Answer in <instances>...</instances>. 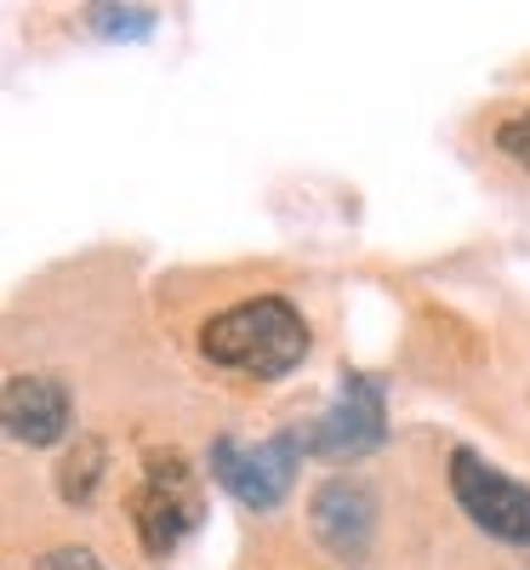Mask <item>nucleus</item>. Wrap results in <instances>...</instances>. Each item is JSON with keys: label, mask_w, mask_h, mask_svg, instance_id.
I'll list each match as a JSON object with an SVG mask.
<instances>
[{"label": "nucleus", "mask_w": 530, "mask_h": 570, "mask_svg": "<svg viewBox=\"0 0 530 570\" xmlns=\"http://www.w3.org/2000/svg\"><path fill=\"white\" fill-rule=\"evenodd\" d=\"M308 519H314V537L325 542V553L336 564H365L371 559V542H376V497L365 480H349L336 473L325 480L308 502Z\"/></svg>", "instance_id": "nucleus-6"}, {"label": "nucleus", "mask_w": 530, "mask_h": 570, "mask_svg": "<svg viewBox=\"0 0 530 570\" xmlns=\"http://www.w3.org/2000/svg\"><path fill=\"white\" fill-rule=\"evenodd\" d=\"M389 440V405H382V383L365 371H349L336 400L325 405V416L314 422L308 451L331 456V462H354L365 451H376Z\"/></svg>", "instance_id": "nucleus-5"}, {"label": "nucleus", "mask_w": 530, "mask_h": 570, "mask_svg": "<svg viewBox=\"0 0 530 570\" xmlns=\"http://www.w3.org/2000/svg\"><path fill=\"white\" fill-rule=\"evenodd\" d=\"M308 451V440L297 434V428H285V434L263 440V445H246V440H212V480L234 497V502H246L252 513H274L285 502V491H292L297 480V456Z\"/></svg>", "instance_id": "nucleus-2"}, {"label": "nucleus", "mask_w": 530, "mask_h": 570, "mask_svg": "<svg viewBox=\"0 0 530 570\" xmlns=\"http://www.w3.org/2000/svg\"><path fill=\"white\" fill-rule=\"evenodd\" d=\"M104 462H109L104 440H80L58 468V497L63 502H91V491H98V480H104Z\"/></svg>", "instance_id": "nucleus-8"}, {"label": "nucleus", "mask_w": 530, "mask_h": 570, "mask_svg": "<svg viewBox=\"0 0 530 570\" xmlns=\"http://www.w3.org/2000/svg\"><path fill=\"white\" fill-rule=\"evenodd\" d=\"M131 519L137 537L155 559H166L188 531L200 525V491H195V468H188L177 451H155L149 468H143V491L131 497Z\"/></svg>", "instance_id": "nucleus-4"}, {"label": "nucleus", "mask_w": 530, "mask_h": 570, "mask_svg": "<svg viewBox=\"0 0 530 570\" xmlns=\"http://www.w3.org/2000/svg\"><path fill=\"white\" fill-rule=\"evenodd\" d=\"M451 497L485 537L508 548H530V485H519L513 473H502L468 445L451 451Z\"/></svg>", "instance_id": "nucleus-3"}, {"label": "nucleus", "mask_w": 530, "mask_h": 570, "mask_svg": "<svg viewBox=\"0 0 530 570\" xmlns=\"http://www.w3.org/2000/svg\"><path fill=\"white\" fill-rule=\"evenodd\" d=\"M0 411H7V434H12L18 445H35V451L58 445L69 428H75V394H69L63 376H52V371H23V376H12Z\"/></svg>", "instance_id": "nucleus-7"}, {"label": "nucleus", "mask_w": 530, "mask_h": 570, "mask_svg": "<svg viewBox=\"0 0 530 570\" xmlns=\"http://www.w3.org/2000/svg\"><path fill=\"white\" fill-rule=\"evenodd\" d=\"M200 354L223 371L279 383L308 360V325L285 297H246L200 325Z\"/></svg>", "instance_id": "nucleus-1"}, {"label": "nucleus", "mask_w": 530, "mask_h": 570, "mask_svg": "<svg viewBox=\"0 0 530 570\" xmlns=\"http://www.w3.org/2000/svg\"><path fill=\"white\" fill-rule=\"evenodd\" d=\"M86 18L109 40H149L155 35V7H86Z\"/></svg>", "instance_id": "nucleus-9"}, {"label": "nucleus", "mask_w": 530, "mask_h": 570, "mask_svg": "<svg viewBox=\"0 0 530 570\" xmlns=\"http://www.w3.org/2000/svg\"><path fill=\"white\" fill-rule=\"evenodd\" d=\"M497 149H502L513 166L530 171V109H524V115H508V120L497 126Z\"/></svg>", "instance_id": "nucleus-10"}, {"label": "nucleus", "mask_w": 530, "mask_h": 570, "mask_svg": "<svg viewBox=\"0 0 530 570\" xmlns=\"http://www.w3.org/2000/svg\"><path fill=\"white\" fill-rule=\"evenodd\" d=\"M29 570H104L91 548H46Z\"/></svg>", "instance_id": "nucleus-11"}]
</instances>
